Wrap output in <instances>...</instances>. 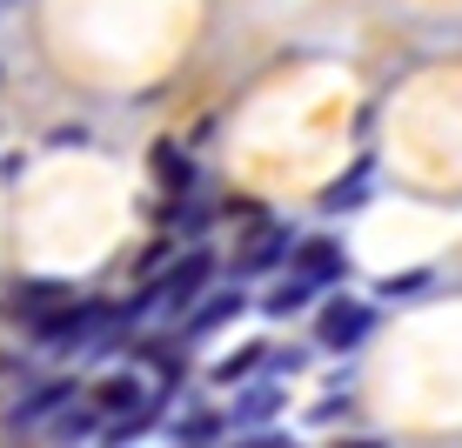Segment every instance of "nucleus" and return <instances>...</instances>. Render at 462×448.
<instances>
[{
	"label": "nucleus",
	"mask_w": 462,
	"mask_h": 448,
	"mask_svg": "<svg viewBox=\"0 0 462 448\" xmlns=\"http://www.w3.org/2000/svg\"><path fill=\"white\" fill-rule=\"evenodd\" d=\"M208 268H215V261L195 248V254H188V261H181V268H174V275L148 295V308H188V301H195L201 288H208Z\"/></svg>",
	"instance_id": "1"
},
{
	"label": "nucleus",
	"mask_w": 462,
	"mask_h": 448,
	"mask_svg": "<svg viewBox=\"0 0 462 448\" xmlns=\"http://www.w3.org/2000/svg\"><path fill=\"white\" fill-rule=\"evenodd\" d=\"M369 328H375V308H369V301H328V308H322V342H328V348H356Z\"/></svg>",
	"instance_id": "2"
},
{
	"label": "nucleus",
	"mask_w": 462,
	"mask_h": 448,
	"mask_svg": "<svg viewBox=\"0 0 462 448\" xmlns=\"http://www.w3.org/2000/svg\"><path fill=\"white\" fill-rule=\"evenodd\" d=\"M342 248L336 242H301V281H336L342 275Z\"/></svg>",
	"instance_id": "3"
},
{
	"label": "nucleus",
	"mask_w": 462,
	"mask_h": 448,
	"mask_svg": "<svg viewBox=\"0 0 462 448\" xmlns=\"http://www.w3.org/2000/svg\"><path fill=\"white\" fill-rule=\"evenodd\" d=\"M282 254H289V228H262V234L242 248V268H248V275H262V268H275Z\"/></svg>",
	"instance_id": "4"
},
{
	"label": "nucleus",
	"mask_w": 462,
	"mask_h": 448,
	"mask_svg": "<svg viewBox=\"0 0 462 448\" xmlns=\"http://www.w3.org/2000/svg\"><path fill=\"white\" fill-rule=\"evenodd\" d=\"M228 315H242V295H215L208 308H201L195 322H188V334H208V328H221V322H228Z\"/></svg>",
	"instance_id": "5"
},
{
	"label": "nucleus",
	"mask_w": 462,
	"mask_h": 448,
	"mask_svg": "<svg viewBox=\"0 0 462 448\" xmlns=\"http://www.w3.org/2000/svg\"><path fill=\"white\" fill-rule=\"evenodd\" d=\"M309 288H315V281H301V275H295V281H282L275 295L262 301V308H268V315H289V308H301V301H309Z\"/></svg>",
	"instance_id": "6"
}]
</instances>
